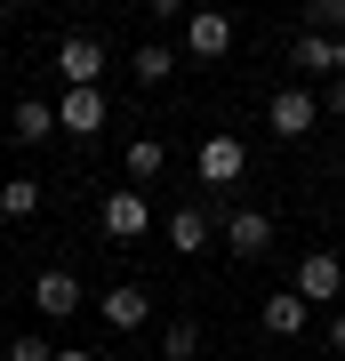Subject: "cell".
Segmentation results:
<instances>
[{
  "label": "cell",
  "instance_id": "6da1fadb",
  "mask_svg": "<svg viewBox=\"0 0 345 361\" xmlns=\"http://www.w3.org/2000/svg\"><path fill=\"white\" fill-rule=\"evenodd\" d=\"M305 305H337L345 289V257H329V249H313V257H297V281H289Z\"/></svg>",
  "mask_w": 345,
  "mask_h": 361
},
{
  "label": "cell",
  "instance_id": "7a4b0ae2",
  "mask_svg": "<svg viewBox=\"0 0 345 361\" xmlns=\"http://www.w3.org/2000/svg\"><path fill=\"white\" fill-rule=\"evenodd\" d=\"M97 217H104V233H113V241H145V233H153V201L121 185V193H104Z\"/></svg>",
  "mask_w": 345,
  "mask_h": 361
},
{
  "label": "cell",
  "instance_id": "3957f363",
  "mask_svg": "<svg viewBox=\"0 0 345 361\" xmlns=\"http://www.w3.org/2000/svg\"><path fill=\"white\" fill-rule=\"evenodd\" d=\"M56 73H64V89H97V80H104V49H97L89 32L56 40Z\"/></svg>",
  "mask_w": 345,
  "mask_h": 361
},
{
  "label": "cell",
  "instance_id": "277c9868",
  "mask_svg": "<svg viewBox=\"0 0 345 361\" xmlns=\"http://www.w3.org/2000/svg\"><path fill=\"white\" fill-rule=\"evenodd\" d=\"M225 49H233V16H225V8H193V16H185V56L209 65V56H225Z\"/></svg>",
  "mask_w": 345,
  "mask_h": 361
},
{
  "label": "cell",
  "instance_id": "5b68a950",
  "mask_svg": "<svg viewBox=\"0 0 345 361\" xmlns=\"http://www.w3.org/2000/svg\"><path fill=\"white\" fill-rule=\"evenodd\" d=\"M313 121H321V97H313V89H282V97L265 104V129H273V137H305Z\"/></svg>",
  "mask_w": 345,
  "mask_h": 361
},
{
  "label": "cell",
  "instance_id": "8992f818",
  "mask_svg": "<svg viewBox=\"0 0 345 361\" xmlns=\"http://www.w3.org/2000/svg\"><path fill=\"white\" fill-rule=\"evenodd\" d=\"M225 249L233 257H265L273 249V217L265 209H225Z\"/></svg>",
  "mask_w": 345,
  "mask_h": 361
},
{
  "label": "cell",
  "instance_id": "52a82bcc",
  "mask_svg": "<svg viewBox=\"0 0 345 361\" xmlns=\"http://www.w3.org/2000/svg\"><path fill=\"white\" fill-rule=\"evenodd\" d=\"M32 305L49 313V322H73V313H80V281H73V265H49V273H40V281H32Z\"/></svg>",
  "mask_w": 345,
  "mask_h": 361
},
{
  "label": "cell",
  "instance_id": "ba28073f",
  "mask_svg": "<svg viewBox=\"0 0 345 361\" xmlns=\"http://www.w3.org/2000/svg\"><path fill=\"white\" fill-rule=\"evenodd\" d=\"M241 169H249V153H241V137H201V185H241Z\"/></svg>",
  "mask_w": 345,
  "mask_h": 361
},
{
  "label": "cell",
  "instance_id": "9c48e42d",
  "mask_svg": "<svg viewBox=\"0 0 345 361\" xmlns=\"http://www.w3.org/2000/svg\"><path fill=\"white\" fill-rule=\"evenodd\" d=\"M97 313L128 337V329H145V322H153V297H145L137 281H121V289H104V297H97Z\"/></svg>",
  "mask_w": 345,
  "mask_h": 361
},
{
  "label": "cell",
  "instance_id": "30bf717a",
  "mask_svg": "<svg viewBox=\"0 0 345 361\" xmlns=\"http://www.w3.org/2000/svg\"><path fill=\"white\" fill-rule=\"evenodd\" d=\"M56 129H64V137H97V129H104V89H64Z\"/></svg>",
  "mask_w": 345,
  "mask_h": 361
},
{
  "label": "cell",
  "instance_id": "8fae6325",
  "mask_svg": "<svg viewBox=\"0 0 345 361\" xmlns=\"http://www.w3.org/2000/svg\"><path fill=\"white\" fill-rule=\"evenodd\" d=\"M209 233H217V217H209L201 201H185L177 217H169V249H177V257H201V249H209Z\"/></svg>",
  "mask_w": 345,
  "mask_h": 361
},
{
  "label": "cell",
  "instance_id": "7c38bea8",
  "mask_svg": "<svg viewBox=\"0 0 345 361\" xmlns=\"http://www.w3.org/2000/svg\"><path fill=\"white\" fill-rule=\"evenodd\" d=\"M257 322H265L273 337H297V329L313 322V305H305V297H297V289H273L265 305H257Z\"/></svg>",
  "mask_w": 345,
  "mask_h": 361
},
{
  "label": "cell",
  "instance_id": "4fadbf2b",
  "mask_svg": "<svg viewBox=\"0 0 345 361\" xmlns=\"http://www.w3.org/2000/svg\"><path fill=\"white\" fill-rule=\"evenodd\" d=\"M8 137H16V145H49V137H56V104H49V97H25V104L8 113Z\"/></svg>",
  "mask_w": 345,
  "mask_h": 361
},
{
  "label": "cell",
  "instance_id": "5bb4252c",
  "mask_svg": "<svg viewBox=\"0 0 345 361\" xmlns=\"http://www.w3.org/2000/svg\"><path fill=\"white\" fill-rule=\"evenodd\" d=\"M169 169V145L161 137H128V185H153Z\"/></svg>",
  "mask_w": 345,
  "mask_h": 361
},
{
  "label": "cell",
  "instance_id": "9a60e30c",
  "mask_svg": "<svg viewBox=\"0 0 345 361\" xmlns=\"http://www.w3.org/2000/svg\"><path fill=\"white\" fill-rule=\"evenodd\" d=\"M289 65H297V73H329V80H337V40H321V32H297Z\"/></svg>",
  "mask_w": 345,
  "mask_h": 361
},
{
  "label": "cell",
  "instance_id": "2e32d148",
  "mask_svg": "<svg viewBox=\"0 0 345 361\" xmlns=\"http://www.w3.org/2000/svg\"><path fill=\"white\" fill-rule=\"evenodd\" d=\"M128 73H137V80H169V73H177V49H169V40H145V49L128 56Z\"/></svg>",
  "mask_w": 345,
  "mask_h": 361
},
{
  "label": "cell",
  "instance_id": "e0dca14e",
  "mask_svg": "<svg viewBox=\"0 0 345 361\" xmlns=\"http://www.w3.org/2000/svg\"><path fill=\"white\" fill-rule=\"evenodd\" d=\"M32 209H40V185L32 177H8V185H0V217H32Z\"/></svg>",
  "mask_w": 345,
  "mask_h": 361
},
{
  "label": "cell",
  "instance_id": "ac0fdd59",
  "mask_svg": "<svg viewBox=\"0 0 345 361\" xmlns=\"http://www.w3.org/2000/svg\"><path fill=\"white\" fill-rule=\"evenodd\" d=\"M161 353L169 361H193V353H201V322H169L161 329Z\"/></svg>",
  "mask_w": 345,
  "mask_h": 361
},
{
  "label": "cell",
  "instance_id": "d6986e66",
  "mask_svg": "<svg viewBox=\"0 0 345 361\" xmlns=\"http://www.w3.org/2000/svg\"><path fill=\"white\" fill-rule=\"evenodd\" d=\"M305 32H321V40H345V0H313V8H305Z\"/></svg>",
  "mask_w": 345,
  "mask_h": 361
},
{
  "label": "cell",
  "instance_id": "ffe728a7",
  "mask_svg": "<svg viewBox=\"0 0 345 361\" xmlns=\"http://www.w3.org/2000/svg\"><path fill=\"white\" fill-rule=\"evenodd\" d=\"M8 361H56V345H49V337H32V329H25V337L8 345Z\"/></svg>",
  "mask_w": 345,
  "mask_h": 361
},
{
  "label": "cell",
  "instance_id": "44dd1931",
  "mask_svg": "<svg viewBox=\"0 0 345 361\" xmlns=\"http://www.w3.org/2000/svg\"><path fill=\"white\" fill-rule=\"evenodd\" d=\"M321 329H329V345L345 353V313H329V322H321Z\"/></svg>",
  "mask_w": 345,
  "mask_h": 361
},
{
  "label": "cell",
  "instance_id": "7402d4cb",
  "mask_svg": "<svg viewBox=\"0 0 345 361\" xmlns=\"http://www.w3.org/2000/svg\"><path fill=\"white\" fill-rule=\"evenodd\" d=\"M321 104H329V113L345 121V80H329V97H321Z\"/></svg>",
  "mask_w": 345,
  "mask_h": 361
},
{
  "label": "cell",
  "instance_id": "603a6c76",
  "mask_svg": "<svg viewBox=\"0 0 345 361\" xmlns=\"http://www.w3.org/2000/svg\"><path fill=\"white\" fill-rule=\"evenodd\" d=\"M56 361H97V353L89 345H56Z\"/></svg>",
  "mask_w": 345,
  "mask_h": 361
},
{
  "label": "cell",
  "instance_id": "cb8c5ba5",
  "mask_svg": "<svg viewBox=\"0 0 345 361\" xmlns=\"http://www.w3.org/2000/svg\"><path fill=\"white\" fill-rule=\"evenodd\" d=\"M337 80H345V40H337Z\"/></svg>",
  "mask_w": 345,
  "mask_h": 361
},
{
  "label": "cell",
  "instance_id": "d4e9b609",
  "mask_svg": "<svg viewBox=\"0 0 345 361\" xmlns=\"http://www.w3.org/2000/svg\"><path fill=\"white\" fill-rule=\"evenodd\" d=\"M337 161H345V145H337Z\"/></svg>",
  "mask_w": 345,
  "mask_h": 361
}]
</instances>
